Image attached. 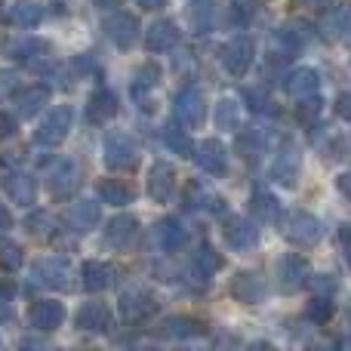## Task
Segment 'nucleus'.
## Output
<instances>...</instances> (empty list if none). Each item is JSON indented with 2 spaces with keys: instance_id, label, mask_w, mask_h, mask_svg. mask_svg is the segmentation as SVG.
Instances as JSON below:
<instances>
[{
  "instance_id": "1",
  "label": "nucleus",
  "mask_w": 351,
  "mask_h": 351,
  "mask_svg": "<svg viewBox=\"0 0 351 351\" xmlns=\"http://www.w3.org/2000/svg\"><path fill=\"white\" fill-rule=\"evenodd\" d=\"M280 228H284L287 241L296 243V247H311V243H317L324 237L321 219L311 216V213H305V210L284 213V219H280Z\"/></svg>"
},
{
  "instance_id": "2",
  "label": "nucleus",
  "mask_w": 351,
  "mask_h": 351,
  "mask_svg": "<svg viewBox=\"0 0 351 351\" xmlns=\"http://www.w3.org/2000/svg\"><path fill=\"white\" fill-rule=\"evenodd\" d=\"M102 160L108 170H136L139 164V148L130 136L123 133H111L102 145Z\"/></svg>"
},
{
  "instance_id": "3",
  "label": "nucleus",
  "mask_w": 351,
  "mask_h": 351,
  "mask_svg": "<svg viewBox=\"0 0 351 351\" xmlns=\"http://www.w3.org/2000/svg\"><path fill=\"white\" fill-rule=\"evenodd\" d=\"M71 121H74V111L68 108V105H59L56 111H49L47 117H43V123L37 127L34 139L40 142V145H62L65 142V136L71 133Z\"/></svg>"
},
{
  "instance_id": "4",
  "label": "nucleus",
  "mask_w": 351,
  "mask_h": 351,
  "mask_svg": "<svg viewBox=\"0 0 351 351\" xmlns=\"http://www.w3.org/2000/svg\"><path fill=\"white\" fill-rule=\"evenodd\" d=\"M176 117H179L182 127H200L206 117V99L197 86H185L182 93H176Z\"/></svg>"
},
{
  "instance_id": "5",
  "label": "nucleus",
  "mask_w": 351,
  "mask_h": 351,
  "mask_svg": "<svg viewBox=\"0 0 351 351\" xmlns=\"http://www.w3.org/2000/svg\"><path fill=\"white\" fill-rule=\"evenodd\" d=\"M253 56H256L253 40H250V37H234V40L222 49V65L231 77H243V74L250 71V65H253Z\"/></svg>"
},
{
  "instance_id": "6",
  "label": "nucleus",
  "mask_w": 351,
  "mask_h": 351,
  "mask_svg": "<svg viewBox=\"0 0 351 351\" xmlns=\"http://www.w3.org/2000/svg\"><path fill=\"white\" fill-rule=\"evenodd\" d=\"M278 284L284 293H296L302 284H308V262L299 253H287L278 262Z\"/></svg>"
},
{
  "instance_id": "7",
  "label": "nucleus",
  "mask_w": 351,
  "mask_h": 351,
  "mask_svg": "<svg viewBox=\"0 0 351 351\" xmlns=\"http://www.w3.org/2000/svg\"><path fill=\"white\" fill-rule=\"evenodd\" d=\"M105 34L121 49H130L136 43V37H139V19L130 16V12H114V16L105 19Z\"/></svg>"
},
{
  "instance_id": "8",
  "label": "nucleus",
  "mask_w": 351,
  "mask_h": 351,
  "mask_svg": "<svg viewBox=\"0 0 351 351\" xmlns=\"http://www.w3.org/2000/svg\"><path fill=\"white\" fill-rule=\"evenodd\" d=\"M34 278L40 287H49V290H68L71 287V268H68L65 259H40L34 265Z\"/></svg>"
},
{
  "instance_id": "9",
  "label": "nucleus",
  "mask_w": 351,
  "mask_h": 351,
  "mask_svg": "<svg viewBox=\"0 0 351 351\" xmlns=\"http://www.w3.org/2000/svg\"><path fill=\"white\" fill-rule=\"evenodd\" d=\"M139 237V222L133 216H114L105 225V243L111 250H130Z\"/></svg>"
},
{
  "instance_id": "10",
  "label": "nucleus",
  "mask_w": 351,
  "mask_h": 351,
  "mask_svg": "<svg viewBox=\"0 0 351 351\" xmlns=\"http://www.w3.org/2000/svg\"><path fill=\"white\" fill-rule=\"evenodd\" d=\"M158 311V299L145 290H127L121 296V315L127 321H145Z\"/></svg>"
},
{
  "instance_id": "11",
  "label": "nucleus",
  "mask_w": 351,
  "mask_h": 351,
  "mask_svg": "<svg viewBox=\"0 0 351 351\" xmlns=\"http://www.w3.org/2000/svg\"><path fill=\"white\" fill-rule=\"evenodd\" d=\"M65 321V305L62 302H53V299H40V302H34L28 308V324L34 330H56L59 324Z\"/></svg>"
},
{
  "instance_id": "12",
  "label": "nucleus",
  "mask_w": 351,
  "mask_h": 351,
  "mask_svg": "<svg viewBox=\"0 0 351 351\" xmlns=\"http://www.w3.org/2000/svg\"><path fill=\"white\" fill-rule=\"evenodd\" d=\"M222 234H225V243H228L231 250H237V253L250 250L256 243V237H259V234H256V225L247 222L243 216H228V219H225Z\"/></svg>"
},
{
  "instance_id": "13",
  "label": "nucleus",
  "mask_w": 351,
  "mask_h": 351,
  "mask_svg": "<svg viewBox=\"0 0 351 351\" xmlns=\"http://www.w3.org/2000/svg\"><path fill=\"white\" fill-rule=\"evenodd\" d=\"M49 99V90L40 84H31V86H22V90H12V105H16V114L19 117H34L37 111L47 105Z\"/></svg>"
},
{
  "instance_id": "14",
  "label": "nucleus",
  "mask_w": 351,
  "mask_h": 351,
  "mask_svg": "<svg viewBox=\"0 0 351 351\" xmlns=\"http://www.w3.org/2000/svg\"><path fill=\"white\" fill-rule=\"evenodd\" d=\"M265 293H268L265 280H262L256 271H241V274H234V280H231V296H234L237 302H247V305L262 302Z\"/></svg>"
},
{
  "instance_id": "15",
  "label": "nucleus",
  "mask_w": 351,
  "mask_h": 351,
  "mask_svg": "<svg viewBox=\"0 0 351 351\" xmlns=\"http://www.w3.org/2000/svg\"><path fill=\"white\" fill-rule=\"evenodd\" d=\"M65 225L74 234L93 231L99 225V204L96 200H77V204H71V210L65 213Z\"/></svg>"
},
{
  "instance_id": "16",
  "label": "nucleus",
  "mask_w": 351,
  "mask_h": 351,
  "mask_svg": "<svg viewBox=\"0 0 351 351\" xmlns=\"http://www.w3.org/2000/svg\"><path fill=\"white\" fill-rule=\"evenodd\" d=\"M173 191H176V170L170 164H164V160H158L152 167V173H148V194L158 204H167L173 197Z\"/></svg>"
},
{
  "instance_id": "17",
  "label": "nucleus",
  "mask_w": 351,
  "mask_h": 351,
  "mask_svg": "<svg viewBox=\"0 0 351 351\" xmlns=\"http://www.w3.org/2000/svg\"><path fill=\"white\" fill-rule=\"evenodd\" d=\"M3 191L12 204L19 206H31L34 204V194H37V185L28 173H6L3 176Z\"/></svg>"
},
{
  "instance_id": "18",
  "label": "nucleus",
  "mask_w": 351,
  "mask_h": 351,
  "mask_svg": "<svg viewBox=\"0 0 351 351\" xmlns=\"http://www.w3.org/2000/svg\"><path fill=\"white\" fill-rule=\"evenodd\" d=\"M194 160H197V167H200L204 173L222 176V173H225V164H228V154H225V145H222L219 139H206L204 145L197 148Z\"/></svg>"
},
{
  "instance_id": "19",
  "label": "nucleus",
  "mask_w": 351,
  "mask_h": 351,
  "mask_svg": "<svg viewBox=\"0 0 351 351\" xmlns=\"http://www.w3.org/2000/svg\"><path fill=\"white\" fill-rule=\"evenodd\" d=\"M77 327L90 333H105L111 330V308L105 302H86L77 311Z\"/></svg>"
},
{
  "instance_id": "20",
  "label": "nucleus",
  "mask_w": 351,
  "mask_h": 351,
  "mask_svg": "<svg viewBox=\"0 0 351 351\" xmlns=\"http://www.w3.org/2000/svg\"><path fill=\"white\" fill-rule=\"evenodd\" d=\"M154 243H158L164 253H176V250L185 243V228H182L179 219L167 216L154 225Z\"/></svg>"
},
{
  "instance_id": "21",
  "label": "nucleus",
  "mask_w": 351,
  "mask_h": 351,
  "mask_svg": "<svg viewBox=\"0 0 351 351\" xmlns=\"http://www.w3.org/2000/svg\"><path fill=\"white\" fill-rule=\"evenodd\" d=\"M176 40H179V28H176L170 19H160V22H154L148 28L145 47H148V53H167V49L176 47Z\"/></svg>"
},
{
  "instance_id": "22",
  "label": "nucleus",
  "mask_w": 351,
  "mask_h": 351,
  "mask_svg": "<svg viewBox=\"0 0 351 351\" xmlns=\"http://www.w3.org/2000/svg\"><path fill=\"white\" fill-rule=\"evenodd\" d=\"M160 333L170 336V339H194V336L206 333V324L197 321V317L176 315V317H167V321L160 324Z\"/></svg>"
},
{
  "instance_id": "23",
  "label": "nucleus",
  "mask_w": 351,
  "mask_h": 351,
  "mask_svg": "<svg viewBox=\"0 0 351 351\" xmlns=\"http://www.w3.org/2000/svg\"><path fill=\"white\" fill-rule=\"evenodd\" d=\"M77 167L71 164V160H59L56 164V170L49 173V179H47V185H49V191L56 194V197H68V194L77 188Z\"/></svg>"
},
{
  "instance_id": "24",
  "label": "nucleus",
  "mask_w": 351,
  "mask_h": 351,
  "mask_svg": "<svg viewBox=\"0 0 351 351\" xmlns=\"http://www.w3.org/2000/svg\"><path fill=\"white\" fill-rule=\"evenodd\" d=\"M117 114V99L111 90H96L90 96V102H86V117H90L93 123H105L111 121V117Z\"/></svg>"
},
{
  "instance_id": "25",
  "label": "nucleus",
  "mask_w": 351,
  "mask_h": 351,
  "mask_svg": "<svg viewBox=\"0 0 351 351\" xmlns=\"http://www.w3.org/2000/svg\"><path fill=\"white\" fill-rule=\"evenodd\" d=\"M185 206L188 210H210V213H222V197L213 191H206L200 182H191L185 188Z\"/></svg>"
},
{
  "instance_id": "26",
  "label": "nucleus",
  "mask_w": 351,
  "mask_h": 351,
  "mask_svg": "<svg viewBox=\"0 0 351 351\" xmlns=\"http://www.w3.org/2000/svg\"><path fill=\"white\" fill-rule=\"evenodd\" d=\"M133 185L130 182H123V179H102L99 182V197L105 200V204H111V206H123V204H130L133 200Z\"/></svg>"
},
{
  "instance_id": "27",
  "label": "nucleus",
  "mask_w": 351,
  "mask_h": 351,
  "mask_svg": "<svg viewBox=\"0 0 351 351\" xmlns=\"http://www.w3.org/2000/svg\"><path fill=\"white\" fill-rule=\"evenodd\" d=\"M287 93H290L293 99L315 96L317 93V71H311V68H299V71H293L290 77H287Z\"/></svg>"
},
{
  "instance_id": "28",
  "label": "nucleus",
  "mask_w": 351,
  "mask_h": 351,
  "mask_svg": "<svg viewBox=\"0 0 351 351\" xmlns=\"http://www.w3.org/2000/svg\"><path fill=\"white\" fill-rule=\"evenodd\" d=\"M80 280H84V287L90 293L105 290V287L111 284V265H105V262H84V268H80Z\"/></svg>"
},
{
  "instance_id": "29",
  "label": "nucleus",
  "mask_w": 351,
  "mask_h": 351,
  "mask_svg": "<svg viewBox=\"0 0 351 351\" xmlns=\"http://www.w3.org/2000/svg\"><path fill=\"white\" fill-rule=\"evenodd\" d=\"M10 19L19 25V28H34V25H40V19H43V6L34 3V0H19V3H12Z\"/></svg>"
},
{
  "instance_id": "30",
  "label": "nucleus",
  "mask_w": 351,
  "mask_h": 351,
  "mask_svg": "<svg viewBox=\"0 0 351 351\" xmlns=\"http://www.w3.org/2000/svg\"><path fill=\"white\" fill-rule=\"evenodd\" d=\"M219 268H222V256H219L213 247H200L197 253H194V271H197V278L204 280V284L219 271Z\"/></svg>"
},
{
  "instance_id": "31",
  "label": "nucleus",
  "mask_w": 351,
  "mask_h": 351,
  "mask_svg": "<svg viewBox=\"0 0 351 351\" xmlns=\"http://www.w3.org/2000/svg\"><path fill=\"white\" fill-rule=\"evenodd\" d=\"M250 213H253V219H259V222H274V219H278V200H274L271 194L259 191L250 197Z\"/></svg>"
},
{
  "instance_id": "32",
  "label": "nucleus",
  "mask_w": 351,
  "mask_h": 351,
  "mask_svg": "<svg viewBox=\"0 0 351 351\" xmlns=\"http://www.w3.org/2000/svg\"><path fill=\"white\" fill-rule=\"evenodd\" d=\"M22 262H25L22 247H19L12 237H0V268L12 274V271H19V268H22Z\"/></svg>"
},
{
  "instance_id": "33",
  "label": "nucleus",
  "mask_w": 351,
  "mask_h": 351,
  "mask_svg": "<svg viewBox=\"0 0 351 351\" xmlns=\"http://www.w3.org/2000/svg\"><path fill=\"white\" fill-rule=\"evenodd\" d=\"M53 228H56V222L47 210H34L25 219V231H28L31 237H37V241H47V237L53 234Z\"/></svg>"
},
{
  "instance_id": "34",
  "label": "nucleus",
  "mask_w": 351,
  "mask_h": 351,
  "mask_svg": "<svg viewBox=\"0 0 351 351\" xmlns=\"http://www.w3.org/2000/svg\"><path fill=\"white\" fill-rule=\"evenodd\" d=\"M271 176H274V182L293 188L296 185V176H299V160L293 158V154H280V158L274 160V167H271Z\"/></svg>"
},
{
  "instance_id": "35",
  "label": "nucleus",
  "mask_w": 351,
  "mask_h": 351,
  "mask_svg": "<svg viewBox=\"0 0 351 351\" xmlns=\"http://www.w3.org/2000/svg\"><path fill=\"white\" fill-rule=\"evenodd\" d=\"M188 19H191L194 31H210V25H213V0H191V6H188Z\"/></svg>"
},
{
  "instance_id": "36",
  "label": "nucleus",
  "mask_w": 351,
  "mask_h": 351,
  "mask_svg": "<svg viewBox=\"0 0 351 351\" xmlns=\"http://www.w3.org/2000/svg\"><path fill=\"white\" fill-rule=\"evenodd\" d=\"M47 43L43 40H19V43H10V49L6 53L12 56V59H19V62H28V59H34V53H47Z\"/></svg>"
},
{
  "instance_id": "37",
  "label": "nucleus",
  "mask_w": 351,
  "mask_h": 351,
  "mask_svg": "<svg viewBox=\"0 0 351 351\" xmlns=\"http://www.w3.org/2000/svg\"><path fill=\"white\" fill-rule=\"evenodd\" d=\"M158 80H160V65H158V62H145V65L136 71L133 90L136 93H139V90H154V86H158Z\"/></svg>"
},
{
  "instance_id": "38",
  "label": "nucleus",
  "mask_w": 351,
  "mask_h": 351,
  "mask_svg": "<svg viewBox=\"0 0 351 351\" xmlns=\"http://www.w3.org/2000/svg\"><path fill=\"white\" fill-rule=\"evenodd\" d=\"M333 302H330V296L324 299V296H317L315 302H308V308H305V317H308L311 324H327L330 317H333Z\"/></svg>"
},
{
  "instance_id": "39",
  "label": "nucleus",
  "mask_w": 351,
  "mask_h": 351,
  "mask_svg": "<svg viewBox=\"0 0 351 351\" xmlns=\"http://www.w3.org/2000/svg\"><path fill=\"white\" fill-rule=\"evenodd\" d=\"M164 139H167V145H170L176 154H182V158H188V154L194 152V145H191V139H188V133H182L179 127H167V130H164Z\"/></svg>"
},
{
  "instance_id": "40",
  "label": "nucleus",
  "mask_w": 351,
  "mask_h": 351,
  "mask_svg": "<svg viewBox=\"0 0 351 351\" xmlns=\"http://www.w3.org/2000/svg\"><path fill=\"white\" fill-rule=\"evenodd\" d=\"M216 123H219V130L237 127V102L234 99H222V102L216 105Z\"/></svg>"
},
{
  "instance_id": "41",
  "label": "nucleus",
  "mask_w": 351,
  "mask_h": 351,
  "mask_svg": "<svg viewBox=\"0 0 351 351\" xmlns=\"http://www.w3.org/2000/svg\"><path fill=\"white\" fill-rule=\"evenodd\" d=\"M299 121L302 123H315L317 121V114H321V99H315V96H305V99H299Z\"/></svg>"
},
{
  "instance_id": "42",
  "label": "nucleus",
  "mask_w": 351,
  "mask_h": 351,
  "mask_svg": "<svg viewBox=\"0 0 351 351\" xmlns=\"http://www.w3.org/2000/svg\"><path fill=\"white\" fill-rule=\"evenodd\" d=\"M237 152H241L247 160H256V154H259V136L241 133V139H237Z\"/></svg>"
},
{
  "instance_id": "43",
  "label": "nucleus",
  "mask_w": 351,
  "mask_h": 351,
  "mask_svg": "<svg viewBox=\"0 0 351 351\" xmlns=\"http://www.w3.org/2000/svg\"><path fill=\"white\" fill-rule=\"evenodd\" d=\"M324 28H327L330 34L336 37V40H339V37H346V10H336L333 16L324 22Z\"/></svg>"
},
{
  "instance_id": "44",
  "label": "nucleus",
  "mask_w": 351,
  "mask_h": 351,
  "mask_svg": "<svg viewBox=\"0 0 351 351\" xmlns=\"http://www.w3.org/2000/svg\"><path fill=\"white\" fill-rule=\"evenodd\" d=\"M243 96H247V102H250V108H253V111H268V105H271L262 90H247Z\"/></svg>"
},
{
  "instance_id": "45",
  "label": "nucleus",
  "mask_w": 351,
  "mask_h": 351,
  "mask_svg": "<svg viewBox=\"0 0 351 351\" xmlns=\"http://www.w3.org/2000/svg\"><path fill=\"white\" fill-rule=\"evenodd\" d=\"M231 10H234L237 22H250V19H253V12H256V6L250 3V0H234V3H231Z\"/></svg>"
},
{
  "instance_id": "46",
  "label": "nucleus",
  "mask_w": 351,
  "mask_h": 351,
  "mask_svg": "<svg viewBox=\"0 0 351 351\" xmlns=\"http://www.w3.org/2000/svg\"><path fill=\"white\" fill-rule=\"evenodd\" d=\"M12 90H16V74H12V71H0V99L12 96Z\"/></svg>"
},
{
  "instance_id": "47",
  "label": "nucleus",
  "mask_w": 351,
  "mask_h": 351,
  "mask_svg": "<svg viewBox=\"0 0 351 351\" xmlns=\"http://www.w3.org/2000/svg\"><path fill=\"white\" fill-rule=\"evenodd\" d=\"M10 136H16V117L0 111V139H10Z\"/></svg>"
},
{
  "instance_id": "48",
  "label": "nucleus",
  "mask_w": 351,
  "mask_h": 351,
  "mask_svg": "<svg viewBox=\"0 0 351 351\" xmlns=\"http://www.w3.org/2000/svg\"><path fill=\"white\" fill-rule=\"evenodd\" d=\"M311 287H315V290H321V293H333L336 290V280L330 278V274H317V278L311 280Z\"/></svg>"
},
{
  "instance_id": "49",
  "label": "nucleus",
  "mask_w": 351,
  "mask_h": 351,
  "mask_svg": "<svg viewBox=\"0 0 351 351\" xmlns=\"http://www.w3.org/2000/svg\"><path fill=\"white\" fill-rule=\"evenodd\" d=\"M136 3H139L142 10H160V6H164L167 0H136Z\"/></svg>"
},
{
  "instance_id": "50",
  "label": "nucleus",
  "mask_w": 351,
  "mask_h": 351,
  "mask_svg": "<svg viewBox=\"0 0 351 351\" xmlns=\"http://www.w3.org/2000/svg\"><path fill=\"white\" fill-rule=\"evenodd\" d=\"M12 225V216H10V210H6L3 204H0V228H10Z\"/></svg>"
},
{
  "instance_id": "51",
  "label": "nucleus",
  "mask_w": 351,
  "mask_h": 351,
  "mask_svg": "<svg viewBox=\"0 0 351 351\" xmlns=\"http://www.w3.org/2000/svg\"><path fill=\"white\" fill-rule=\"evenodd\" d=\"M336 114L348 117V96H339V102H336Z\"/></svg>"
},
{
  "instance_id": "52",
  "label": "nucleus",
  "mask_w": 351,
  "mask_h": 351,
  "mask_svg": "<svg viewBox=\"0 0 351 351\" xmlns=\"http://www.w3.org/2000/svg\"><path fill=\"white\" fill-rule=\"evenodd\" d=\"M302 3L315 6V10H324V6H330V0H302Z\"/></svg>"
},
{
  "instance_id": "53",
  "label": "nucleus",
  "mask_w": 351,
  "mask_h": 351,
  "mask_svg": "<svg viewBox=\"0 0 351 351\" xmlns=\"http://www.w3.org/2000/svg\"><path fill=\"white\" fill-rule=\"evenodd\" d=\"M93 3H96V6H102V10H108V6H114L117 0H93Z\"/></svg>"
},
{
  "instance_id": "54",
  "label": "nucleus",
  "mask_w": 351,
  "mask_h": 351,
  "mask_svg": "<svg viewBox=\"0 0 351 351\" xmlns=\"http://www.w3.org/2000/svg\"><path fill=\"white\" fill-rule=\"evenodd\" d=\"M0 19H3V0H0Z\"/></svg>"
},
{
  "instance_id": "55",
  "label": "nucleus",
  "mask_w": 351,
  "mask_h": 351,
  "mask_svg": "<svg viewBox=\"0 0 351 351\" xmlns=\"http://www.w3.org/2000/svg\"><path fill=\"white\" fill-rule=\"evenodd\" d=\"M0 317H3V308H0Z\"/></svg>"
}]
</instances>
